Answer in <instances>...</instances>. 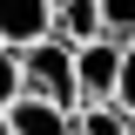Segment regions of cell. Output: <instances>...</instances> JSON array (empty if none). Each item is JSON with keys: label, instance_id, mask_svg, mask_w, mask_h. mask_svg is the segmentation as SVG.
I'll list each match as a JSON object with an SVG mask.
<instances>
[{"label": "cell", "instance_id": "5b68a950", "mask_svg": "<svg viewBox=\"0 0 135 135\" xmlns=\"http://www.w3.org/2000/svg\"><path fill=\"white\" fill-rule=\"evenodd\" d=\"M54 34L61 41H95L101 34V0H54Z\"/></svg>", "mask_w": 135, "mask_h": 135}, {"label": "cell", "instance_id": "3957f363", "mask_svg": "<svg viewBox=\"0 0 135 135\" xmlns=\"http://www.w3.org/2000/svg\"><path fill=\"white\" fill-rule=\"evenodd\" d=\"M7 135H74V108H54L41 95H14V108L0 115Z\"/></svg>", "mask_w": 135, "mask_h": 135}, {"label": "cell", "instance_id": "277c9868", "mask_svg": "<svg viewBox=\"0 0 135 135\" xmlns=\"http://www.w3.org/2000/svg\"><path fill=\"white\" fill-rule=\"evenodd\" d=\"M47 34H54V0H0V41L7 47H27Z\"/></svg>", "mask_w": 135, "mask_h": 135}, {"label": "cell", "instance_id": "7a4b0ae2", "mask_svg": "<svg viewBox=\"0 0 135 135\" xmlns=\"http://www.w3.org/2000/svg\"><path fill=\"white\" fill-rule=\"evenodd\" d=\"M115 74H122V41L95 34V41L74 47V88H81V101H115Z\"/></svg>", "mask_w": 135, "mask_h": 135}, {"label": "cell", "instance_id": "9c48e42d", "mask_svg": "<svg viewBox=\"0 0 135 135\" xmlns=\"http://www.w3.org/2000/svg\"><path fill=\"white\" fill-rule=\"evenodd\" d=\"M115 108H128V115H135V41L122 47V74H115Z\"/></svg>", "mask_w": 135, "mask_h": 135}, {"label": "cell", "instance_id": "52a82bcc", "mask_svg": "<svg viewBox=\"0 0 135 135\" xmlns=\"http://www.w3.org/2000/svg\"><path fill=\"white\" fill-rule=\"evenodd\" d=\"M101 34L128 47L135 41V0H101Z\"/></svg>", "mask_w": 135, "mask_h": 135}, {"label": "cell", "instance_id": "8fae6325", "mask_svg": "<svg viewBox=\"0 0 135 135\" xmlns=\"http://www.w3.org/2000/svg\"><path fill=\"white\" fill-rule=\"evenodd\" d=\"M0 135H7V128H0Z\"/></svg>", "mask_w": 135, "mask_h": 135}, {"label": "cell", "instance_id": "ba28073f", "mask_svg": "<svg viewBox=\"0 0 135 135\" xmlns=\"http://www.w3.org/2000/svg\"><path fill=\"white\" fill-rule=\"evenodd\" d=\"M14 95H20V47L0 41V115L14 108Z\"/></svg>", "mask_w": 135, "mask_h": 135}, {"label": "cell", "instance_id": "8992f818", "mask_svg": "<svg viewBox=\"0 0 135 135\" xmlns=\"http://www.w3.org/2000/svg\"><path fill=\"white\" fill-rule=\"evenodd\" d=\"M128 108H115V101H81L74 108V135H128Z\"/></svg>", "mask_w": 135, "mask_h": 135}, {"label": "cell", "instance_id": "30bf717a", "mask_svg": "<svg viewBox=\"0 0 135 135\" xmlns=\"http://www.w3.org/2000/svg\"><path fill=\"white\" fill-rule=\"evenodd\" d=\"M128 135H135V122H128Z\"/></svg>", "mask_w": 135, "mask_h": 135}, {"label": "cell", "instance_id": "6da1fadb", "mask_svg": "<svg viewBox=\"0 0 135 135\" xmlns=\"http://www.w3.org/2000/svg\"><path fill=\"white\" fill-rule=\"evenodd\" d=\"M20 95H41L54 108H81V88H74V41L47 34V41H27L20 47Z\"/></svg>", "mask_w": 135, "mask_h": 135}]
</instances>
